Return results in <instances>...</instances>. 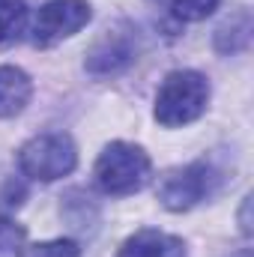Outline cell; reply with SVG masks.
I'll return each mask as SVG.
<instances>
[{
  "mask_svg": "<svg viewBox=\"0 0 254 257\" xmlns=\"http://www.w3.org/2000/svg\"><path fill=\"white\" fill-rule=\"evenodd\" d=\"M209 102V84L200 72L180 69L165 78L156 96V120L168 128L194 123Z\"/></svg>",
  "mask_w": 254,
  "mask_h": 257,
  "instance_id": "cell-1",
  "label": "cell"
},
{
  "mask_svg": "<svg viewBox=\"0 0 254 257\" xmlns=\"http://www.w3.org/2000/svg\"><path fill=\"white\" fill-rule=\"evenodd\" d=\"M150 156L126 141H114L96 159V183L105 194L126 197L141 192L150 180Z\"/></svg>",
  "mask_w": 254,
  "mask_h": 257,
  "instance_id": "cell-2",
  "label": "cell"
},
{
  "mask_svg": "<svg viewBox=\"0 0 254 257\" xmlns=\"http://www.w3.org/2000/svg\"><path fill=\"white\" fill-rule=\"evenodd\" d=\"M75 165H78V150H75L72 138L63 135V132L36 135L18 150L21 174L30 177V180H39V183L60 180V177L75 171Z\"/></svg>",
  "mask_w": 254,
  "mask_h": 257,
  "instance_id": "cell-3",
  "label": "cell"
},
{
  "mask_svg": "<svg viewBox=\"0 0 254 257\" xmlns=\"http://www.w3.org/2000/svg\"><path fill=\"white\" fill-rule=\"evenodd\" d=\"M218 183V174L212 165L206 162H191L186 168L171 171L162 186H159V200L162 206H168L171 212H186L191 206H197L203 197H209Z\"/></svg>",
  "mask_w": 254,
  "mask_h": 257,
  "instance_id": "cell-4",
  "label": "cell"
},
{
  "mask_svg": "<svg viewBox=\"0 0 254 257\" xmlns=\"http://www.w3.org/2000/svg\"><path fill=\"white\" fill-rule=\"evenodd\" d=\"M87 21H90L87 0H48L33 21V45L51 48V45L63 42L66 36L78 33Z\"/></svg>",
  "mask_w": 254,
  "mask_h": 257,
  "instance_id": "cell-5",
  "label": "cell"
},
{
  "mask_svg": "<svg viewBox=\"0 0 254 257\" xmlns=\"http://www.w3.org/2000/svg\"><path fill=\"white\" fill-rule=\"evenodd\" d=\"M135 60V36L129 30H108L87 54V72L108 78L120 75Z\"/></svg>",
  "mask_w": 254,
  "mask_h": 257,
  "instance_id": "cell-6",
  "label": "cell"
},
{
  "mask_svg": "<svg viewBox=\"0 0 254 257\" xmlns=\"http://www.w3.org/2000/svg\"><path fill=\"white\" fill-rule=\"evenodd\" d=\"M117 257H186V242L162 230H138L123 242Z\"/></svg>",
  "mask_w": 254,
  "mask_h": 257,
  "instance_id": "cell-7",
  "label": "cell"
},
{
  "mask_svg": "<svg viewBox=\"0 0 254 257\" xmlns=\"http://www.w3.org/2000/svg\"><path fill=\"white\" fill-rule=\"evenodd\" d=\"M30 96H33V84L27 72L18 66H0V120L21 114Z\"/></svg>",
  "mask_w": 254,
  "mask_h": 257,
  "instance_id": "cell-8",
  "label": "cell"
},
{
  "mask_svg": "<svg viewBox=\"0 0 254 257\" xmlns=\"http://www.w3.org/2000/svg\"><path fill=\"white\" fill-rule=\"evenodd\" d=\"M251 33H254V21H251V12L245 6L233 9L230 18H224L215 30V48L221 54H236L242 51L248 42H251Z\"/></svg>",
  "mask_w": 254,
  "mask_h": 257,
  "instance_id": "cell-9",
  "label": "cell"
},
{
  "mask_svg": "<svg viewBox=\"0 0 254 257\" xmlns=\"http://www.w3.org/2000/svg\"><path fill=\"white\" fill-rule=\"evenodd\" d=\"M27 24V3L24 0H0V45H12Z\"/></svg>",
  "mask_w": 254,
  "mask_h": 257,
  "instance_id": "cell-10",
  "label": "cell"
},
{
  "mask_svg": "<svg viewBox=\"0 0 254 257\" xmlns=\"http://www.w3.org/2000/svg\"><path fill=\"white\" fill-rule=\"evenodd\" d=\"M21 257H81V248L72 239H51V242H36L24 248Z\"/></svg>",
  "mask_w": 254,
  "mask_h": 257,
  "instance_id": "cell-11",
  "label": "cell"
},
{
  "mask_svg": "<svg viewBox=\"0 0 254 257\" xmlns=\"http://www.w3.org/2000/svg\"><path fill=\"white\" fill-rule=\"evenodd\" d=\"M21 245H24V227L9 218H0V257H18Z\"/></svg>",
  "mask_w": 254,
  "mask_h": 257,
  "instance_id": "cell-12",
  "label": "cell"
},
{
  "mask_svg": "<svg viewBox=\"0 0 254 257\" xmlns=\"http://www.w3.org/2000/svg\"><path fill=\"white\" fill-rule=\"evenodd\" d=\"M221 0H174V15L183 21H200L209 12H215Z\"/></svg>",
  "mask_w": 254,
  "mask_h": 257,
  "instance_id": "cell-13",
  "label": "cell"
},
{
  "mask_svg": "<svg viewBox=\"0 0 254 257\" xmlns=\"http://www.w3.org/2000/svg\"><path fill=\"white\" fill-rule=\"evenodd\" d=\"M21 197H24V186H18V183L12 180V183L6 186V194H3V200H6L9 206H18V203H21Z\"/></svg>",
  "mask_w": 254,
  "mask_h": 257,
  "instance_id": "cell-14",
  "label": "cell"
},
{
  "mask_svg": "<svg viewBox=\"0 0 254 257\" xmlns=\"http://www.w3.org/2000/svg\"><path fill=\"white\" fill-rule=\"evenodd\" d=\"M248 212H251V197H245V200H242V209H239V227H242L245 236L251 233V215H248Z\"/></svg>",
  "mask_w": 254,
  "mask_h": 257,
  "instance_id": "cell-15",
  "label": "cell"
},
{
  "mask_svg": "<svg viewBox=\"0 0 254 257\" xmlns=\"http://www.w3.org/2000/svg\"><path fill=\"white\" fill-rule=\"evenodd\" d=\"M236 257H251V251H239Z\"/></svg>",
  "mask_w": 254,
  "mask_h": 257,
  "instance_id": "cell-16",
  "label": "cell"
}]
</instances>
